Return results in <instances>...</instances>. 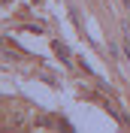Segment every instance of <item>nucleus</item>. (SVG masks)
<instances>
[{
    "label": "nucleus",
    "instance_id": "f257e3e1",
    "mask_svg": "<svg viewBox=\"0 0 130 133\" xmlns=\"http://www.w3.org/2000/svg\"><path fill=\"white\" fill-rule=\"evenodd\" d=\"M51 49H55V51H57V55H61L64 61L70 58V51H67V45H64V42H51Z\"/></svg>",
    "mask_w": 130,
    "mask_h": 133
}]
</instances>
